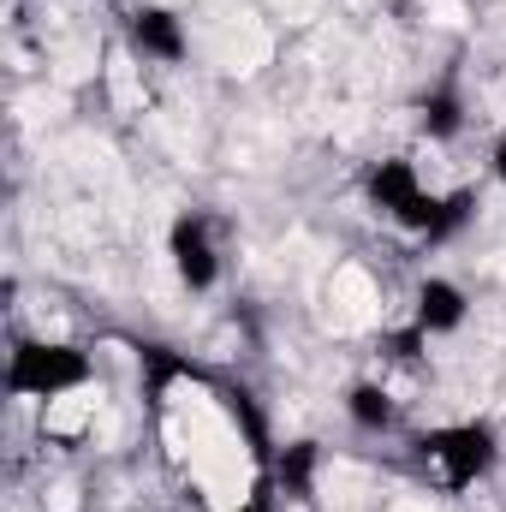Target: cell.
<instances>
[{
    "label": "cell",
    "instance_id": "2",
    "mask_svg": "<svg viewBox=\"0 0 506 512\" xmlns=\"http://www.w3.org/2000/svg\"><path fill=\"white\" fill-rule=\"evenodd\" d=\"M423 459H429V471H435L447 489H471V483L495 465V429H489V423L435 429V435L423 441Z\"/></svg>",
    "mask_w": 506,
    "mask_h": 512
},
{
    "label": "cell",
    "instance_id": "9",
    "mask_svg": "<svg viewBox=\"0 0 506 512\" xmlns=\"http://www.w3.org/2000/svg\"><path fill=\"white\" fill-rule=\"evenodd\" d=\"M495 179H501V185H506V137H501V143H495Z\"/></svg>",
    "mask_w": 506,
    "mask_h": 512
},
{
    "label": "cell",
    "instance_id": "10",
    "mask_svg": "<svg viewBox=\"0 0 506 512\" xmlns=\"http://www.w3.org/2000/svg\"><path fill=\"white\" fill-rule=\"evenodd\" d=\"M233 512H262V507H256V501H251V507H233Z\"/></svg>",
    "mask_w": 506,
    "mask_h": 512
},
{
    "label": "cell",
    "instance_id": "6",
    "mask_svg": "<svg viewBox=\"0 0 506 512\" xmlns=\"http://www.w3.org/2000/svg\"><path fill=\"white\" fill-rule=\"evenodd\" d=\"M346 417H352L358 429H387V423H393V393L381 382H358L346 393Z\"/></svg>",
    "mask_w": 506,
    "mask_h": 512
},
{
    "label": "cell",
    "instance_id": "4",
    "mask_svg": "<svg viewBox=\"0 0 506 512\" xmlns=\"http://www.w3.org/2000/svg\"><path fill=\"white\" fill-rule=\"evenodd\" d=\"M131 42H137L143 54H155V60H185V30H179V18L161 12V6H143V12L131 18Z\"/></svg>",
    "mask_w": 506,
    "mask_h": 512
},
{
    "label": "cell",
    "instance_id": "5",
    "mask_svg": "<svg viewBox=\"0 0 506 512\" xmlns=\"http://www.w3.org/2000/svg\"><path fill=\"white\" fill-rule=\"evenodd\" d=\"M465 322V292L453 280H423L417 292V328L423 334H453Z\"/></svg>",
    "mask_w": 506,
    "mask_h": 512
},
{
    "label": "cell",
    "instance_id": "7",
    "mask_svg": "<svg viewBox=\"0 0 506 512\" xmlns=\"http://www.w3.org/2000/svg\"><path fill=\"white\" fill-rule=\"evenodd\" d=\"M310 471H316V441H292V447L280 453V483H286L298 501H310Z\"/></svg>",
    "mask_w": 506,
    "mask_h": 512
},
{
    "label": "cell",
    "instance_id": "1",
    "mask_svg": "<svg viewBox=\"0 0 506 512\" xmlns=\"http://www.w3.org/2000/svg\"><path fill=\"white\" fill-rule=\"evenodd\" d=\"M90 382V358L78 346H48V340H30L12 352L6 364V387L12 393H30V399H66Z\"/></svg>",
    "mask_w": 506,
    "mask_h": 512
},
{
    "label": "cell",
    "instance_id": "3",
    "mask_svg": "<svg viewBox=\"0 0 506 512\" xmlns=\"http://www.w3.org/2000/svg\"><path fill=\"white\" fill-rule=\"evenodd\" d=\"M173 268H179V280H185L191 292H209V286L221 280V256L209 245V221H203V215H185V221L173 227Z\"/></svg>",
    "mask_w": 506,
    "mask_h": 512
},
{
    "label": "cell",
    "instance_id": "8",
    "mask_svg": "<svg viewBox=\"0 0 506 512\" xmlns=\"http://www.w3.org/2000/svg\"><path fill=\"white\" fill-rule=\"evenodd\" d=\"M459 126H465V114H459V96H453V90L423 96V131H429V137H453Z\"/></svg>",
    "mask_w": 506,
    "mask_h": 512
}]
</instances>
